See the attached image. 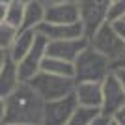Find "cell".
<instances>
[{
    "label": "cell",
    "instance_id": "obj_1",
    "mask_svg": "<svg viewBox=\"0 0 125 125\" xmlns=\"http://www.w3.org/2000/svg\"><path fill=\"white\" fill-rule=\"evenodd\" d=\"M45 101L26 82H21L6 97V112L2 123L41 125Z\"/></svg>",
    "mask_w": 125,
    "mask_h": 125
},
{
    "label": "cell",
    "instance_id": "obj_2",
    "mask_svg": "<svg viewBox=\"0 0 125 125\" xmlns=\"http://www.w3.org/2000/svg\"><path fill=\"white\" fill-rule=\"evenodd\" d=\"M112 69V62L90 45L82 49L73 60V80L75 82H101Z\"/></svg>",
    "mask_w": 125,
    "mask_h": 125
},
{
    "label": "cell",
    "instance_id": "obj_3",
    "mask_svg": "<svg viewBox=\"0 0 125 125\" xmlns=\"http://www.w3.org/2000/svg\"><path fill=\"white\" fill-rule=\"evenodd\" d=\"M26 84L43 101L65 97V95L73 94V88H75V80L71 77H60V75H52V73H47V71H41V69L34 77L28 78Z\"/></svg>",
    "mask_w": 125,
    "mask_h": 125
},
{
    "label": "cell",
    "instance_id": "obj_4",
    "mask_svg": "<svg viewBox=\"0 0 125 125\" xmlns=\"http://www.w3.org/2000/svg\"><path fill=\"white\" fill-rule=\"evenodd\" d=\"M88 45L95 49L97 52H101L103 56H106L110 62H114L125 51V43L118 37V34L114 32V28L108 21H103L88 36Z\"/></svg>",
    "mask_w": 125,
    "mask_h": 125
},
{
    "label": "cell",
    "instance_id": "obj_5",
    "mask_svg": "<svg viewBox=\"0 0 125 125\" xmlns=\"http://www.w3.org/2000/svg\"><path fill=\"white\" fill-rule=\"evenodd\" d=\"M123 104H125V92L121 88L118 77L110 69V73L101 80V106H99V110L103 116L112 120V116Z\"/></svg>",
    "mask_w": 125,
    "mask_h": 125
},
{
    "label": "cell",
    "instance_id": "obj_6",
    "mask_svg": "<svg viewBox=\"0 0 125 125\" xmlns=\"http://www.w3.org/2000/svg\"><path fill=\"white\" fill-rule=\"evenodd\" d=\"M77 106H78V103L73 94L60 97V99L45 101L41 125H65V121L69 120V116L73 114V110Z\"/></svg>",
    "mask_w": 125,
    "mask_h": 125
},
{
    "label": "cell",
    "instance_id": "obj_7",
    "mask_svg": "<svg viewBox=\"0 0 125 125\" xmlns=\"http://www.w3.org/2000/svg\"><path fill=\"white\" fill-rule=\"evenodd\" d=\"M45 51H47V37H43L41 34H36V39L32 43L30 51L17 62L19 78L22 82H26L30 77H34L39 71V65H41V60L45 56Z\"/></svg>",
    "mask_w": 125,
    "mask_h": 125
},
{
    "label": "cell",
    "instance_id": "obj_8",
    "mask_svg": "<svg viewBox=\"0 0 125 125\" xmlns=\"http://www.w3.org/2000/svg\"><path fill=\"white\" fill-rule=\"evenodd\" d=\"M77 4L80 8V21L84 24V36L88 37L104 21L110 0H77Z\"/></svg>",
    "mask_w": 125,
    "mask_h": 125
},
{
    "label": "cell",
    "instance_id": "obj_9",
    "mask_svg": "<svg viewBox=\"0 0 125 125\" xmlns=\"http://www.w3.org/2000/svg\"><path fill=\"white\" fill-rule=\"evenodd\" d=\"M37 34L47 37V41L52 39H75V37H86L84 36V24L82 21L77 22H45L36 28Z\"/></svg>",
    "mask_w": 125,
    "mask_h": 125
},
{
    "label": "cell",
    "instance_id": "obj_10",
    "mask_svg": "<svg viewBox=\"0 0 125 125\" xmlns=\"http://www.w3.org/2000/svg\"><path fill=\"white\" fill-rule=\"evenodd\" d=\"M88 45V37H75V39H52L47 41V56H54L65 62H71L77 58V54Z\"/></svg>",
    "mask_w": 125,
    "mask_h": 125
},
{
    "label": "cell",
    "instance_id": "obj_11",
    "mask_svg": "<svg viewBox=\"0 0 125 125\" xmlns=\"http://www.w3.org/2000/svg\"><path fill=\"white\" fill-rule=\"evenodd\" d=\"M45 22H77L80 21V8L77 0L58 2V4L45 6Z\"/></svg>",
    "mask_w": 125,
    "mask_h": 125
},
{
    "label": "cell",
    "instance_id": "obj_12",
    "mask_svg": "<svg viewBox=\"0 0 125 125\" xmlns=\"http://www.w3.org/2000/svg\"><path fill=\"white\" fill-rule=\"evenodd\" d=\"M73 95L80 106H101V82H92V80H84V82H75Z\"/></svg>",
    "mask_w": 125,
    "mask_h": 125
},
{
    "label": "cell",
    "instance_id": "obj_13",
    "mask_svg": "<svg viewBox=\"0 0 125 125\" xmlns=\"http://www.w3.org/2000/svg\"><path fill=\"white\" fill-rule=\"evenodd\" d=\"M21 82L22 80L19 78L17 62H13V60L8 56L4 65H2V69H0V95H2V97H8Z\"/></svg>",
    "mask_w": 125,
    "mask_h": 125
},
{
    "label": "cell",
    "instance_id": "obj_14",
    "mask_svg": "<svg viewBox=\"0 0 125 125\" xmlns=\"http://www.w3.org/2000/svg\"><path fill=\"white\" fill-rule=\"evenodd\" d=\"M36 34L37 32L34 28H28V30H17V36L11 43V47L8 49V56L13 60V62H19L26 52L30 51L32 43L36 39Z\"/></svg>",
    "mask_w": 125,
    "mask_h": 125
},
{
    "label": "cell",
    "instance_id": "obj_15",
    "mask_svg": "<svg viewBox=\"0 0 125 125\" xmlns=\"http://www.w3.org/2000/svg\"><path fill=\"white\" fill-rule=\"evenodd\" d=\"M45 19V4L41 0H30V2H24V11H22V24L19 30H28V28H34L36 30L37 26L43 22Z\"/></svg>",
    "mask_w": 125,
    "mask_h": 125
},
{
    "label": "cell",
    "instance_id": "obj_16",
    "mask_svg": "<svg viewBox=\"0 0 125 125\" xmlns=\"http://www.w3.org/2000/svg\"><path fill=\"white\" fill-rule=\"evenodd\" d=\"M41 71H47V73L52 75H60V77H71L73 78V63L65 62V60H60V58L54 56H43L41 65H39Z\"/></svg>",
    "mask_w": 125,
    "mask_h": 125
},
{
    "label": "cell",
    "instance_id": "obj_17",
    "mask_svg": "<svg viewBox=\"0 0 125 125\" xmlns=\"http://www.w3.org/2000/svg\"><path fill=\"white\" fill-rule=\"evenodd\" d=\"M99 114H101L99 108H94V106H80V104H78L77 108L73 110V114L69 116V120L65 121V125H88L95 116H99Z\"/></svg>",
    "mask_w": 125,
    "mask_h": 125
},
{
    "label": "cell",
    "instance_id": "obj_18",
    "mask_svg": "<svg viewBox=\"0 0 125 125\" xmlns=\"http://www.w3.org/2000/svg\"><path fill=\"white\" fill-rule=\"evenodd\" d=\"M22 11H24V2H21V0H13V2L8 4L4 21L8 22V24L15 26L17 30H19L21 24H22Z\"/></svg>",
    "mask_w": 125,
    "mask_h": 125
},
{
    "label": "cell",
    "instance_id": "obj_19",
    "mask_svg": "<svg viewBox=\"0 0 125 125\" xmlns=\"http://www.w3.org/2000/svg\"><path fill=\"white\" fill-rule=\"evenodd\" d=\"M123 17H125V0H110L108 8H106L104 21L114 22L118 19H123Z\"/></svg>",
    "mask_w": 125,
    "mask_h": 125
},
{
    "label": "cell",
    "instance_id": "obj_20",
    "mask_svg": "<svg viewBox=\"0 0 125 125\" xmlns=\"http://www.w3.org/2000/svg\"><path fill=\"white\" fill-rule=\"evenodd\" d=\"M17 36V28L15 26L8 24V22H0V49H4V51H8V49L11 47V43H13V39H15Z\"/></svg>",
    "mask_w": 125,
    "mask_h": 125
},
{
    "label": "cell",
    "instance_id": "obj_21",
    "mask_svg": "<svg viewBox=\"0 0 125 125\" xmlns=\"http://www.w3.org/2000/svg\"><path fill=\"white\" fill-rule=\"evenodd\" d=\"M110 24H112V28H114V32L118 34V37L125 43V19H118V21L110 22Z\"/></svg>",
    "mask_w": 125,
    "mask_h": 125
},
{
    "label": "cell",
    "instance_id": "obj_22",
    "mask_svg": "<svg viewBox=\"0 0 125 125\" xmlns=\"http://www.w3.org/2000/svg\"><path fill=\"white\" fill-rule=\"evenodd\" d=\"M112 73L118 77L121 88H123V92H125V67H112Z\"/></svg>",
    "mask_w": 125,
    "mask_h": 125
},
{
    "label": "cell",
    "instance_id": "obj_23",
    "mask_svg": "<svg viewBox=\"0 0 125 125\" xmlns=\"http://www.w3.org/2000/svg\"><path fill=\"white\" fill-rule=\"evenodd\" d=\"M112 120H114L118 125H125V104L118 110V112H116L114 116H112Z\"/></svg>",
    "mask_w": 125,
    "mask_h": 125
},
{
    "label": "cell",
    "instance_id": "obj_24",
    "mask_svg": "<svg viewBox=\"0 0 125 125\" xmlns=\"http://www.w3.org/2000/svg\"><path fill=\"white\" fill-rule=\"evenodd\" d=\"M88 125H110V118H106V116L99 114V116H95V118L90 121Z\"/></svg>",
    "mask_w": 125,
    "mask_h": 125
},
{
    "label": "cell",
    "instance_id": "obj_25",
    "mask_svg": "<svg viewBox=\"0 0 125 125\" xmlns=\"http://www.w3.org/2000/svg\"><path fill=\"white\" fill-rule=\"evenodd\" d=\"M112 67H125V51L116 58L114 62H112Z\"/></svg>",
    "mask_w": 125,
    "mask_h": 125
},
{
    "label": "cell",
    "instance_id": "obj_26",
    "mask_svg": "<svg viewBox=\"0 0 125 125\" xmlns=\"http://www.w3.org/2000/svg\"><path fill=\"white\" fill-rule=\"evenodd\" d=\"M4 112H6V97L0 95V123H2V120H4Z\"/></svg>",
    "mask_w": 125,
    "mask_h": 125
},
{
    "label": "cell",
    "instance_id": "obj_27",
    "mask_svg": "<svg viewBox=\"0 0 125 125\" xmlns=\"http://www.w3.org/2000/svg\"><path fill=\"white\" fill-rule=\"evenodd\" d=\"M6 10H8V4H0V22H4L6 19Z\"/></svg>",
    "mask_w": 125,
    "mask_h": 125
},
{
    "label": "cell",
    "instance_id": "obj_28",
    "mask_svg": "<svg viewBox=\"0 0 125 125\" xmlns=\"http://www.w3.org/2000/svg\"><path fill=\"white\" fill-rule=\"evenodd\" d=\"M6 58H8V51H4V49H0V69H2V65H4Z\"/></svg>",
    "mask_w": 125,
    "mask_h": 125
},
{
    "label": "cell",
    "instance_id": "obj_29",
    "mask_svg": "<svg viewBox=\"0 0 125 125\" xmlns=\"http://www.w3.org/2000/svg\"><path fill=\"white\" fill-rule=\"evenodd\" d=\"M45 6H49V4H58V2H67V0H41Z\"/></svg>",
    "mask_w": 125,
    "mask_h": 125
},
{
    "label": "cell",
    "instance_id": "obj_30",
    "mask_svg": "<svg viewBox=\"0 0 125 125\" xmlns=\"http://www.w3.org/2000/svg\"><path fill=\"white\" fill-rule=\"evenodd\" d=\"M10 2H13V0H0V4H10Z\"/></svg>",
    "mask_w": 125,
    "mask_h": 125
},
{
    "label": "cell",
    "instance_id": "obj_31",
    "mask_svg": "<svg viewBox=\"0 0 125 125\" xmlns=\"http://www.w3.org/2000/svg\"><path fill=\"white\" fill-rule=\"evenodd\" d=\"M0 125H24V123H0Z\"/></svg>",
    "mask_w": 125,
    "mask_h": 125
},
{
    "label": "cell",
    "instance_id": "obj_32",
    "mask_svg": "<svg viewBox=\"0 0 125 125\" xmlns=\"http://www.w3.org/2000/svg\"><path fill=\"white\" fill-rule=\"evenodd\" d=\"M110 125H118V123H116V121H114V120H110Z\"/></svg>",
    "mask_w": 125,
    "mask_h": 125
},
{
    "label": "cell",
    "instance_id": "obj_33",
    "mask_svg": "<svg viewBox=\"0 0 125 125\" xmlns=\"http://www.w3.org/2000/svg\"><path fill=\"white\" fill-rule=\"evenodd\" d=\"M21 2H30V0H21Z\"/></svg>",
    "mask_w": 125,
    "mask_h": 125
},
{
    "label": "cell",
    "instance_id": "obj_34",
    "mask_svg": "<svg viewBox=\"0 0 125 125\" xmlns=\"http://www.w3.org/2000/svg\"><path fill=\"white\" fill-rule=\"evenodd\" d=\"M123 19H125V17H123Z\"/></svg>",
    "mask_w": 125,
    "mask_h": 125
}]
</instances>
